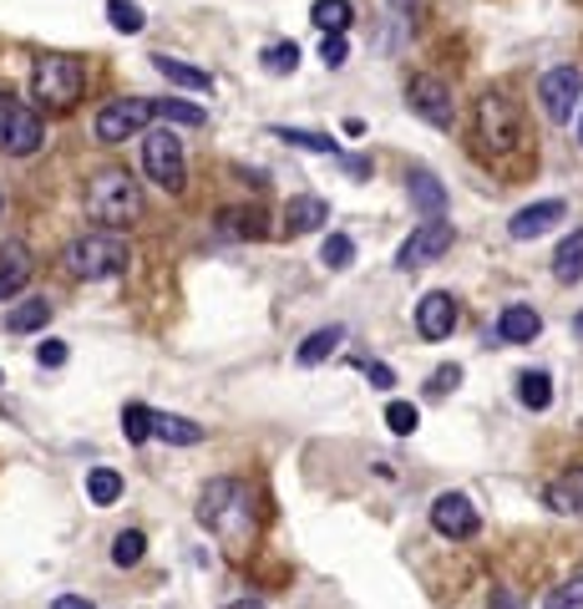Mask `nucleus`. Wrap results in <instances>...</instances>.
<instances>
[{"instance_id":"nucleus-32","label":"nucleus","mask_w":583,"mask_h":609,"mask_svg":"<svg viewBox=\"0 0 583 609\" xmlns=\"http://www.w3.org/2000/svg\"><path fill=\"white\" fill-rule=\"evenodd\" d=\"M386 427H391L396 437H411V431L422 427V412L411 402H386Z\"/></svg>"},{"instance_id":"nucleus-41","label":"nucleus","mask_w":583,"mask_h":609,"mask_svg":"<svg viewBox=\"0 0 583 609\" xmlns=\"http://www.w3.org/2000/svg\"><path fill=\"white\" fill-rule=\"evenodd\" d=\"M361 372L376 381V387H396V376H391V366H380V361H361Z\"/></svg>"},{"instance_id":"nucleus-3","label":"nucleus","mask_w":583,"mask_h":609,"mask_svg":"<svg viewBox=\"0 0 583 609\" xmlns=\"http://www.w3.org/2000/svg\"><path fill=\"white\" fill-rule=\"evenodd\" d=\"M87 214L97 223H132L143 214V188L132 183L127 168H102L87 183Z\"/></svg>"},{"instance_id":"nucleus-24","label":"nucleus","mask_w":583,"mask_h":609,"mask_svg":"<svg viewBox=\"0 0 583 609\" xmlns=\"http://www.w3.org/2000/svg\"><path fill=\"white\" fill-rule=\"evenodd\" d=\"M518 402H523L527 412H548V406H554V381H548V372L518 376Z\"/></svg>"},{"instance_id":"nucleus-4","label":"nucleus","mask_w":583,"mask_h":609,"mask_svg":"<svg viewBox=\"0 0 583 609\" xmlns=\"http://www.w3.org/2000/svg\"><path fill=\"white\" fill-rule=\"evenodd\" d=\"M82 82H87V72L76 57H41L31 66V97L46 107H72L82 97Z\"/></svg>"},{"instance_id":"nucleus-20","label":"nucleus","mask_w":583,"mask_h":609,"mask_svg":"<svg viewBox=\"0 0 583 609\" xmlns=\"http://www.w3.org/2000/svg\"><path fill=\"white\" fill-rule=\"evenodd\" d=\"M548 508H558V513H583V467H569L558 483H548Z\"/></svg>"},{"instance_id":"nucleus-7","label":"nucleus","mask_w":583,"mask_h":609,"mask_svg":"<svg viewBox=\"0 0 583 609\" xmlns=\"http://www.w3.org/2000/svg\"><path fill=\"white\" fill-rule=\"evenodd\" d=\"M143 168H147V179L162 183L168 194H183V143H178V133L153 127L143 137Z\"/></svg>"},{"instance_id":"nucleus-5","label":"nucleus","mask_w":583,"mask_h":609,"mask_svg":"<svg viewBox=\"0 0 583 609\" xmlns=\"http://www.w3.org/2000/svg\"><path fill=\"white\" fill-rule=\"evenodd\" d=\"M46 148V127L41 118L31 112L26 102H15L0 92V153H11V158H31V153Z\"/></svg>"},{"instance_id":"nucleus-2","label":"nucleus","mask_w":583,"mask_h":609,"mask_svg":"<svg viewBox=\"0 0 583 609\" xmlns=\"http://www.w3.org/2000/svg\"><path fill=\"white\" fill-rule=\"evenodd\" d=\"M61 265L72 269L76 280H117L122 269L132 265V244L117 229H92V234H76L72 244H66V254H61Z\"/></svg>"},{"instance_id":"nucleus-38","label":"nucleus","mask_w":583,"mask_h":609,"mask_svg":"<svg viewBox=\"0 0 583 609\" xmlns=\"http://www.w3.org/2000/svg\"><path fill=\"white\" fill-rule=\"evenodd\" d=\"M320 61L336 72V66H345L350 61V46H345V36H320Z\"/></svg>"},{"instance_id":"nucleus-13","label":"nucleus","mask_w":583,"mask_h":609,"mask_svg":"<svg viewBox=\"0 0 583 609\" xmlns=\"http://www.w3.org/2000/svg\"><path fill=\"white\" fill-rule=\"evenodd\" d=\"M563 219H569V204H563V198H543V204H527V208L512 214L508 234L512 239H543L554 223H563Z\"/></svg>"},{"instance_id":"nucleus-43","label":"nucleus","mask_w":583,"mask_h":609,"mask_svg":"<svg viewBox=\"0 0 583 609\" xmlns=\"http://www.w3.org/2000/svg\"><path fill=\"white\" fill-rule=\"evenodd\" d=\"M223 609H264L259 599H233V605H223Z\"/></svg>"},{"instance_id":"nucleus-30","label":"nucleus","mask_w":583,"mask_h":609,"mask_svg":"<svg viewBox=\"0 0 583 609\" xmlns=\"http://www.w3.org/2000/svg\"><path fill=\"white\" fill-rule=\"evenodd\" d=\"M279 143H290V148H305V153H340V143L330 133H305V127H269Z\"/></svg>"},{"instance_id":"nucleus-33","label":"nucleus","mask_w":583,"mask_h":609,"mask_svg":"<svg viewBox=\"0 0 583 609\" xmlns=\"http://www.w3.org/2000/svg\"><path fill=\"white\" fill-rule=\"evenodd\" d=\"M107 21H112V26L122 31V36H137V31L147 26V21H143V11H137L132 0H112V5H107Z\"/></svg>"},{"instance_id":"nucleus-6","label":"nucleus","mask_w":583,"mask_h":609,"mask_svg":"<svg viewBox=\"0 0 583 609\" xmlns=\"http://www.w3.org/2000/svg\"><path fill=\"white\" fill-rule=\"evenodd\" d=\"M477 127H482V143L493 153H512L523 143V118H518V107L502 92H487L477 102Z\"/></svg>"},{"instance_id":"nucleus-10","label":"nucleus","mask_w":583,"mask_h":609,"mask_svg":"<svg viewBox=\"0 0 583 609\" xmlns=\"http://www.w3.org/2000/svg\"><path fill=\"white\" fill-rule=\"evenodd\" d=\"M406 102H411V112L422 122H432V127H452V118H457V102H452V87L441 82V76H432V72H416L406 82Z\"/></svg>"},{"instance_id":"nucleus-14","label":"nucleus","mask_w":583,"mask_h":609,"mask_svg":"<svg viewBox=\"0 0 583 609\" xmlns=\"http://www.w3.org/2000/svg\"><path fill=\"white\" fill-rule=\"evenodd\" d=\"M416 330H422L426 341H447L457 330V300L447 295V290L422 295V305H416Z\"/></svg>"},{"instance_id":"nucleus-18","label":"nucleus","mask_w":583,"mask_h":609,"mask_svg":"<svg viewBox=\"0 0 583 609\" xmlns=\"http://www.w3.org/2000/svg\"><path fill=\"white\" fill-rule=\"evenodd\" d=\"M406 194H411V204H416V214H422V219H447V188H441L432 173H411Z\"/></svg>"},{"instance_id":"nucleus-23","label":"nucleus","mask_w":583,"mask_h":609,"mask_svg":"<svg viewBox=\"0 0 583 609\" xmlns=\"http://www.w3.org/2000/svg\"><path fill=\"white\" fill-rule=\"evenodd\" d=\"M340 341H345V326H325V330H315V336H305V345H300L294 356H300V366H320L325 356H336Z\"/></svg>"},{"instance_id":"nucleus-39","label":"nucleus","mask_w":583,"mask_h":609,"mask_svg":"<svg viewBox=\"0 0 583 609\" xmlns=\"http://www.w3.org/2000/svg\"><path fill=\"white\" fill-rule=\"evenodd\" d=\"M66 356H72V351H66V341H57V336L36 345V361H41V366H51V372H57V366H66Z\"/></svg>"},{"instance_id":"nucleus-19","label":"nucleus","mask_w":583,"mask_h":609,"mask_svg":"<svg viewBox=\"0 0 583 609\" xmlns=\"http://www.w3.org/2000/svg\"><path fill=\"white\" fill-rule=\"evenodd\" d=\"M309 21L320 26V36H345L350 21H355V5H350V0H315Z\"/></svg>"},{"instance_id":"nucleus-17","label":"nucleus","mask_w":583,"mask_h":609,"mask_svg":"<svg viewBox=\"0 0 583 609\" xmlns=\"http://www.w3.org/2000/svg\"><path fill=\"white\" fill-rule=\"evenodd\" d=\"M325 219H330V204L315 194H300L284 204V223H290V234H315V229H325Z\"/></svg>"},{"instance_id":"nucleus-35","label":"nucleus","mask_w":583,"mask_h":609,"mask_svg":"<svg viewBox=\"0 0 583 609\" xmlns=\"http://www.w3.org/2000/svg\"><path fill=\"white\" fill-rule=\"evenodd\" d=\"M158 112H162V118H168V122H183V127H204V118H208L204 107L178 102V97H162V102H158Z\"/></svg>"},{"instance_id":"nucleus-21","label":"nucleus","mask_w":583,"mask_h":609,"mask_svg":"<svg viewBox=\"0 0 583 609\" xmlns=\"http://www.w3.org/2000/svg\"><path fill=\"white\" fill-rule=\"evenodd\" d=\"M554 275L563 284H579L583 280V229H573L563 244H558V254H554Z\"/></svg>"},{"instance_id":"nucleus-42","label":"nucleus","mask_w":583,"mask_h":609,"mask_svg":"<svg viewBox=\"0 0 583 609\" xmlns=\"http://www.w3.org/2000/svg\"><path fill=\"white\" fill-rule=\"evenodd\" d=\"M51 609H92V599H82V595H61V599H51Z\"/></svg>"},{"instance_id":"nucleus-26","label":"nucleus","mask_w":583,"mask_h":609,"mask_svg":"<svg viewBox=\"0 0 583 609\" xmlns=\"http://www.w3.org/2000/svg\"><path fill=\"white\" fill-rule=\"evenodd\" d=\"M219 229L229 239H264V234H269V229H264V214H259V208H248V214H244V208H223V214H219Z\"/></svg>"},{"instance_id":"nucleus-1","label":"nucleus","mask_w":583,"mask_h":609,"mask_svg":"<svg viewBox=\"0 0 583 609\" xmlns=\"http://www.w3.org/2000/svg\"><path fill=\"white\" fill-rule=\"evenodd\" d=\"M198 523H208L229 549H244L248 538H254L244 483H233V477H214V483H204V492H198Z\"/></svg>"},{"instance_id":"nucleus-16","label":"nucleus","mask_w":583,"mask_h":609,"mask_svg":"<svg viewBox=\"0 0 583 609\" xmlns=\"http://www.w3.org/2000/svg\"><path fill=\"white\" fill-rule=\"evenodd\" d=\"M538 330H543V315L533 310V305H508V310L497 315V336L512 345H527V341H538Z\"/></svg>"},{"instance_id":"nucleus-34","label":"nucleus","mask_w":583,"mask_h":609,"mask_svg":"<svg viewBox=\"0 0 583 609\" xmlns=\"http://www.w3.org/2000/svg\"><path fill=\"white\" fill-rule=\"evenodd\" d=\"M264 66H269V72H284V76H290L294 72V66H300V46H294V41H275V46H264Z\"/></svg>"},{"instance_id":"nucleus-11","label":"nucleus","mask_w":583,"mask_h":609,"mask_svg":"<svg viewBox=\"0 0 583 609\" xmlns=\"http://www.w3.org/2000/svg\"><path fill=\"white\" fill-rule=\"evenodd\" d=\"M579 92H583L579 66H554V72H543L538 102H543V112H548V122H569L573 107H579Z\"/></svg>"},{"instance_id":"nucleus-36","label":"nucleus","mask_w":583,"mask_h":609,"mask_svg":"<svg viewBox=\"0 0 583 609\" xmlns=\"http://www.w3.org/2000/svg\"><path fill=\"white\" fill-rule=\"evenodd\" d=\"M350 259H355V244H350L345 234H330L320 249V265L325 269H350Z\"/></svg>"},{"instance_id":"nucleus-28","label":"nucleus","mask_w":583,"mask_h":609,"mask_svg":"<svg viewBox=\"0 0 583 609\" xmlns=\"http://www.w3.org/2000/svg\"><path fill=\"white\" fill-rule=\"evenodd\" d=\"M46 320H51V305H46V300H21V305L5 315V330H11V336H26V330H41Z\"/></svg>"},{"instance_id":"nucleus-15","label":"nucleus","mask_w":583,"mask_h":609,"mask_svg":"<svg viewBox=\"0 0 583 609\" xmlns=\"http://www.w3.org/2000/svg\"><path fill=\"white\" fill-rule=\"evenodd\" d=\"M31 275H36V259H31V249L21 244V239H5L0 244V300H15L21 290L31 284Z\"/></svg>"},{"instance_id":"nucleus-8","label":"nucleus","mask_w":583,"mask_h":609,"mask_svg":"<svg viewBox=\"0 0 583 609\" xmlns=\"http://www.w3.org/2000/svg\"><path fill=\"white\" fill-rule=\"evenodd\" d=\"M158 118V102H147V97H122V102H107L97 112V137L102 143H127V137L147 133V122Z\"/></svg>"},{"instance_id":"nucleus-40","label":"nucleus","mask_w":583,"mask_h":609,"mask_svg":"<svg viewBox=\"0 0 583 609\" xmlns=\"http://www.w3.org/2000/svg\"><path fill=\"white\" fill-rule=\"evenodd\" d=\"M457 381H462V366H447V372H437V376H432V397H447Z\"/></svg>"},{"instance_id":"nucleus-27","label":"nucleus","mask_w":583,"mask_h":609,"mask_svg":"<svg viewBox=\"0 0 583 609\" xmlns=\"http://www.w3.org/2000/svg\"><path fill=\"white\" fill-rule=\"evenodd\" d=\"M158 437L173 447H198L204 442V427L189 422V416H173V412H158Z\"/></svg>"},{"instance_id":"nucleus-29","label":"nucleus","mask_w":583,"mask_h":609,"mask_svg":"<svg viewBox=\"0 0 583 609\" xmlns=\"http://www.w3.org/2000/svg\"><path fill=\"white\" fill-rule=\"evenodd\" d=\"M87 498L97 508L117 503V498H122V473H117V467H92L87 473Z\"/></svg>"},{"instance_id":"nucleus-37","label":"nucleus","mask_w":583,"mask_h":609,"mask_svg":"<svg viewBox=\"0 0 583 609\" xmlns=\"http://www.w3.org/2000/svg\"><path fill=\"white\" fill-rule=\"evenodd\" d=\"M543 609H583V574L569 580V584H558L554 595L543 599Z\"/></svg>"},{"instance_id":"nucleus-25","label":"nucleus","mask_w":583,"mask_h":609,"mask_svg":"<svg viewBox=\"0 0 583 609\" xmlns=\"http://www.w3.org/2000/svg\"><path fill=\"white\" fill-rule=\"evenodd\" d=\"M122 431H127V442L132 447H143L147 437H158V412L143 402H127L122 406Z\"/></svg>"},{"instance_id":"nucleus-9","label":"nucleus","mask_w":583,"mask_h":609,"mask_svg":"<svg viewBox=\"0 0 583 609\" xmlns=\"http://www.w3.org/2000/svg\"><path fill=\"white\" fill-rule=\"evenodd\" d=\"M457 244V229L447 219H426V223H416L406 234V244L396 249V265L401 269H422V265H437L441 254L452 249Z\"/></svg>"},{"instance_id":"nucleus-12","label":"nucleus","mask_w":583,"mask_h":609,"mask_svg":"<svg viewBox=\"0 0 583 609\" xmlns=\"http://www.w3.org/2000/svg\"><path fill=\"white\" fill-rule=\"evenodd\" d=\"M432 528L441 538H472L482 528V513L472 508L466 492H441L437 503H432Z\"/></svg>"},{"instance_id":"nucleus-22","label":"nucleus","mask_w":583,"mask_h":609,"mask_svg":"<svg viewBox=\"0 0 583 609\" xmlns=\"http://www.w3.org/2000/svg\"><path fill=\"white\" fill-rule=\"evenodd\" d=\"M158 61V72L168 76V82H178V87H189V92H214V76L204 72V66H189V61H178V57H153Z\"/></svg>"},{"instance_id":"nucleus-45","label":"nucleus","mask_w":583,"mask_h":609,"mask_svg":"<svg viewBox=\"0 0 583 609\" xmlns=\"http://www.w3.org/2000/svg\"><path fill=\"white\" fill-rule=\"evenodd\" d=\"M0 208H5V198H0Z\"/></svg>"},{"instance_id":"nucleus-31","label":"nucleus","mask_w":583,"mask_h":609,"mask_svg":"<svg viewBox=\"0 0 583 609\" xmlns=\"http://www.w3.org/2000/svg\"><path fill=\"white\" fill-rule=\"evenodd\" d=\"M143 553H147V538L137 534V528H127V534H117V538H112V564H117V569L143 564Z\"/></svg>"},{"instance_id":"nucleus-44","label":"nucleus","mask_w":583,"mask_h":609,"mask_svg":"<svg viewBox=\"0 0 583 609\" xmlns=\"http://www.w3.org/2000/svg\"><path fill=\"white\" fill-rule=\"evenodd\" d=\"M579 137H583V122H579Z\"/></svg>"}]
</instances>
